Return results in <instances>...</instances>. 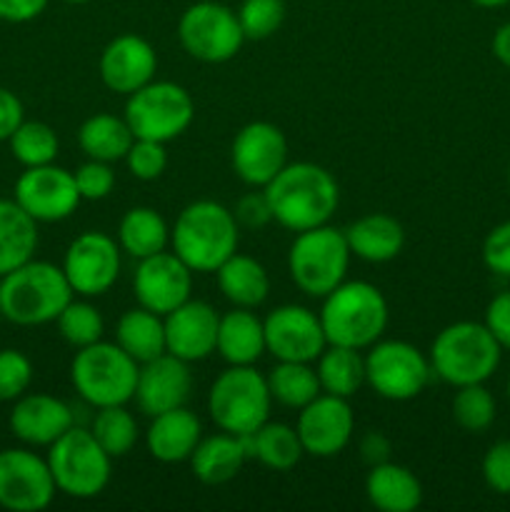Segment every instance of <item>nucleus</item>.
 I'll return each mask as SVG.
<instances>
[{"label": "nucleus", "mask_w": 510, "mask_h": 512, "mask_svg": "<svg viewBox=\"0 0 510 512\" xmlns=\"http://www.w3.org/2000/svg\"><path fill=\"white\" fill-rule=\"evenodd\" d=\"M263 190L275 223L293 233L325 225L340 205V188L333 173L305 160L285 165Z\"/></svg>", "instance_id": "1"}, {"label": "nucleus", "mask_w": 510, "mask_h": 512, "mask_svg": "<svg viewBox=\"0 0 510 512\" xmlns=\"http://www.w3.org/2000/svg\"><path fill=\"white\" fill-rule=\"evenodd\" d=\"M240 225L233 210L215 200H195L180 210L170 245L173 253L193 273H215L233 253H238Z\"/></svg>", "instance_id": "2"}, {"label": "nucleus", "mask_w": 510, "mask_h": 512, "mask_svg": "<svg viewBox=\"0 0 510 512\" xmlns=\"http://www.w3.org/2000/svg\"><path fill=\"white\" fill-rule=\"evenodd\" d=\"M320 325L328 345L365 350L383 338L388 328V300L368 280H343L323 298Z\"/></svg>", "instance_id": "3"}, {"label": "nucleus", "mask_w": 510, "mask_h": 512, "mask_svg": "<svg viewBox=\"0 0 510 512\" xmlns=\"http://www.w3.org/2000/svg\"><path fill=\"white\" fill-rule=\"evenodd\" d=\"M73 295L63 268L45 260H28L0 278L3 318L23 328L55 323Z\"/></svg>", "instance_id": "4"}, {"label": "nucleus", "mask_w": 510, "mask_h": 512, "mask_svg": "<svg viewBox=\"0 0 510 512\" xmlns=\"http://www.w3.org/2000/svg\"><path fill=\"white\" fill-rule=\"evenodd\" d=\"M428 358L435 378L453 388H463L488 383L498 370L503 348L485 323L460 320L435 335Z\"/></svg>", "instance_id": "5"}, {"label": "nucleus", "mask_w": 510, "mask_h": 512, "mask_svg": "<svg viewBox=\"0 0 510 512\" xmlns=\"http://www.w3.org/2000/svg\"><path fill=\"white\" fill-rule=\"evenodd\" d=\"M350 258L353 253L345 240V230L328 223L303 230L295 235L288 250L290 280L300 293L323 300L345 280Z\"/></svg>", "instance_id": "6"}, {"label": "nucleus", "mask_w": 510, "mask_h": 512, "mask_svg": "<svg viewBox=\"0 0 510 512\" xmlns=\"http://www.w3.org/2000/svg\"><path fill=\"white\" fill-rule=\"evenodd\" d=\"M273 395L268 378L253 365H230L215 378L208 393V413L218 430L250 435L270 420Z\"/></svg>", "instance_id": "7"}, {"label": "nucleus", "mask_w": 510, "mask_h": 512, "mask_svg": "<svg viewBox=\"0 0 510 512\" xmlns=\"http://www.w3.org/2000/svg\"><path fill=\"white\" fill-rule=\"evenodd\" d=\"M140 365L118 343H98L80 348L70 365V380L80 398L88 405L110 408L128 405L135 398Z\"/></svg>", "instance_id": "8"}, {"label": "nucleus", "mask_w": 510, "mask_h": 512, "mask_svg": "<svg viewBox=\"0 0 510 512\" xmlns=\"http://www.w3.org/2000/svg\"><path fill=\"white\" fill-rule=\"evenodd\" d=\"M48 465L58 493L75 500L98 498L113 475V458L100 448L90 428H73L60 435L48 450Z\"/></svg>", "instance_id": "9"}, {"label": "nucleus", "mask_w": 510, "mask_h": 512, "mask_svg": "<svg viewBox=\"0 0 510 512\" xmlns=\"http://www.w3.org/2000/svg\"><path fill=\"white\" fill-rule=\"evenodd\" d=\"M123 118L135 138L170 143L180 138L195 120L193 95L170 80H150L128 95Z\"/></svg>", "instance_id": "10"}, {"label": "nucleus", "mask_w": 510, "mask_h": 512, "mask_svg": "<svg viewBox=\"0 0 510 512\" xmlns=\"http://www.w3.org/2000/svg\"><path fill=\"white\" fill-rule=\"evenodd\" d=\"M435 378L430 358H425L408 340L373 343L365 355V383L385 400L405 403L418 398Z\"/></svg>", "instance_id": "11"}, {"label": "nucleus", "mask_w": 510, "mask_h": 512, "mask_svg": "<svg viewBox=\"0 0 510 512\" xmlns=\"http://www.w3.org/2000/svg\"><path fill=\"white\" fill-rule=\"evenodd\" d=\"M178 40L190 58L200 63H228L245 43L238 13L215 0H200L185 8L178 20Z\"/></svg>", "instance_id": "12"}, {"label": "nucleus", "mask_w": 510, "mask_h": 512, "mask_svg": "<svg viewBox=\"0 0 510 512\" xmlns=\"http://www.w3.org/2000/svg\"><path fill=\"white\" fill-rule=\"evenodd\" d=\"M118 240L100 230H85L68 245L63 258V273L70 288L80 298H98L115 285L120 275Z\"/></svg>", "instance_id": "13"}, {"label": "nucleus", "mask_w": 510, "mask_h": 512, "mask_svg": "<svg viewBox=\"0 0 510 512\" xmlns=\"http://www.w3.org/2000/svg\"><path fill=\"white\" fill-rule=\"evenodd\" d=\"M55 493L48 460L25 448L0 450V508L40 512L53 503Z\"/></svg>", "instance_id": "14"}, {"label": "nucleus", "mask_w": 510, "mask_h": 512, "mask_svg": "<svg viewBox=\"0 0 510 512\" xmlns=\"http://www.w3.org/2000/svg\"><path fill=\"white\" fill-rule=\"evenodd\" d=\"M13 200L35 223H60L78 210L83 198L75 185V175L48 163L25 168V173L15 180Z\"/></svg>", "instance_id": "15"}, {"label": "nucleus", "mask_w": 510, "mask_h": 512, "mask_svg": "<svg viewBox=\"0 0 510 512\" xmlns=\"http://www.w3.org/2000/svg\"><path fill=\"white\" fill-rule=\"evenodd\" d=\"M265 325V350L275 360L285 363H315L328 340H325L320 315L303 305H280L270 310Z\"/></svg>", "instance_id": "16"}, {"label": "nucleus", "mask_w": 510, "mask_h": 512, "mask_svg": "<svg viewBox=\"0 0 510 512\" xmlns=\"http://www.w3.org/2000/svg\"><path fill=\"white\" fill-rule=\"evenodd\" d=\"M230 163L235 175L250 188H265L288 165V140L278 125L253 120L233 138Z\"/></svg>", "instance_id": "17"}, {"label": "nucleus", "mask_w": 510, "mask_h": 512, "mask_svg": "<svg viewBox=\"0 0 510 512\" xmlns=\"http://www.w3.org/2000/svg\"><path fill=\"white\" fill-rule=\"evenodd\" d=\"M295 430H298L305 455H313V458H335L353 440V408H350V403L345 398L320 393L313 403L298 410V425H295Z\"/></svg>", "instance_id": "18"}, {"label": "nucleus", "mask_w": 510, "mask_h": 512, "mask_svg": "<svg viewBox=\"0 0 510 512\" xmlns=\"http://www.w3.org/2000/svg\"><path fill=\"white\" fill-rule=\"evenodd\" d=\"M133 293L140 308H148L158 315H168L193 293V270L175 253H155L138 260L133 275Z\"/></svg>", "instance_id": "19"}, {"label": "nucleus", "mask_w": 510, "mask_h": 512, "mask_svg": "<svg viewBox=\"0 0 510 512\" xmlns=\"http://www.w3.org/2000/svg\"><path fill=\"white\" fill-rule=\"evenodd\" d=\"M165 350L185 363L210 358L218 343L220 315L205 300H185L165 315Z\"/></svg>", "instance_id": "20"}, {"label": "nucleus", "mask_w": 510, "mask_h": 512, "mask_svg": "<svg viewBox=\"0 0 510 512\" xmlns=\"http://www.w3.org/2000/svg\"><path fill=\"white\" fill-rule=\"evenodd\" d=\"M188 365L190 363L170 353H163L140 365L133 398L140 413L155 418V415L168 413V410L183 408L190 398V390H193V375H190Z\"/></svg>", "instance_id": "21"}, {"label": "nucleus", "mask_w": 510, "mask_h": 512, "mask_svg": "<svg viewBox=\"0 0 510 512\" xmlns=\"http://www.w3.org/2000/svg\"><path fill=\"white\" fill-rule=\"evenodd\" d=\"M158 55L145 38L135 33H123L110 40L98 60L100 80L108 90L130 95L155 80Z\"/></svg>", "instance_id": "22"}, {"label": "nucleus", "mask_w": 510, "mask_h": 512, "mask_svg": "<svg viewBox=\"0 0 510 512\" xmlns=\"http://www.w3.org/2000/svg\"><path fill=\"white\" fill-rule=\"evenodd\" d=\"M75 425L73 408L55 395H20L10 413V430L15 438L35 448H50Z\"/></svg>", "instance_id": "23"}, {"label": "nucleus", "mask_w": 510, "mask_h": 512, "mask_svg": "<svg viewBox=\"0 0 510 512\" xmlns=\"http://www.w3.org/2000/svg\"><path fill=\"white\" fill-rule=\"evenodd\" d=\"M203 438V425L198 415L188 408H175L150 418L148 433H145V448L158 463L173 465L190 460L193 450Z\"/></svg>", "instance_id": "24"}, {"label": "nucleus", "mask_w": 510, "mask_h": 512, "mask_svg": "<svg viewBox=\"0 0 510 512\" xmlns=\"http://www.w3.org/2000/svg\"><path fill=\"white\" fill-rule=\"evenodd\" d=\"M345 240L355 258L378 265L398 258L405 245V230L393 215L368 213L348 225Z\"/></svg>", "instance_id": "25"}, {"label": "nucleus", "mask_w": 510, "mask_h": 512, "mask_svg": "<svg viewBox=\"0 0 510 512\" xmlns=\"http://www.w3.org/2000/svg\"><path fill=\"white\" fill-rule=\"evenodd\" d=\"M215 353L228 365H255L265 353V325L250 308L220 315Z\"/></svg>", "instance_id": "26"}, {"label": "nucleus", "mask_w": 510, "mask_h": 512, "mask_svg": "<svg viewBox=\"0 0 510 512\" xmlns=\"http://www.w3.org/2000/svg\"><path fill=\"white\" fill-rule=\"evenodd\" d=\"M365 498L380 512H413L423 503V485L405 465H373L365 478Z\"/></svg>", "instance_id": "27"}, {"label": "nucleus", "mask_w": 510, "mask_h": 512, "mask_svg": "<svg viewBox=\"0 0 510 512\" xmlns=\"http://www.w3.org/2000/svg\"><path fill=\"white\" fill-rule=\"evenodd\" d=\"M248 460L243 435L220 430L218 435L200 438L198 448L190 455V468L203 485H225L243 470Z\"/></svg>", "instance_id": "28"}, {"label": "nucleus", "mask_w": 510, "mask_h": 512, "mask_svg": "<svg viewBox=\"0 0 510 512\" xmlns=\"http://www.w3.org/2000/svg\"><path fill=\"white\" fill-rule=\"evenodd\" d=\"M218 288L223 298L228 300L233 308H250L255 310L258 305L265 303L270 293V278L263 263L243 253H233L218 270Z\"/></svg>", "instance_id": "29"}, {"label": "nucleus", "mask_w": 510, "mask_h": 512, "mask_svg": "<svg viewBox=\"0 0 510 512\" xmlns=\"http://www.w3.org/2000/svg\"><path fill=\"white\" fill-rule=\"evenodd\" d=\"M115 343L138 365L168 353L165 350V320L163 315L148 308H130L120 315L115 325Z\"/></svg>", "instance_id": "30"}, {"label": "nucleus", "mask_w": 510, "mask_h": 512, "mask_svg": "<svg viewBox=\"0 0 510 512\" xmlns=\"http://www.w3.org/2000/svg\"><path fill=\"white\" fill-rule=\"evenodd\" d=\"M38 223L15 200L0 198V278L33 260Z\"/></svg>", "instance_id": "31"}, {"label": "nucleus", "mask_w": 510, "mask_h": 512, "mask_svg": "<svg viewBox=\"0 0 510 512\" xmlns=\"http://www.w3.org/2000/svg\"><path fill=\"white\" fill-rule=\"evenodd\" d=\"M133 143L135 135L130 130L128 120L110 113L90 115L78 130V145L90 160L118 163V160H125Z\"/></svg>", "instance_id": "32"}, {"label": "nucleus", "mask_w": 510, "mask_h": 512, "mask_svg": "<svg viewBox=\"0 0 510 512\" xmlns=\"http://www.w3.org/2000/svg\"><path fill=\"white\" fill-rule=\"evenodd\" d=\"M243 440L250 460H258L260 465L278 470V473L295 468L305 455L298 430L285 423H270L268 420L255 433L243 435Z\"/></svg>", "instance_id": "33"}, {"label": "nucleus", "mask_w": 510, "mask_h": 512, "mask_svg": "<svg viewBox=\"0 0 510 512\" xmlns=\"http://www.w3.org/2000/svg\"><path fill=\"white\" fill-rule=\"evenodd\" d=\"M118 245L125 255L135 260L150 258L155 253H163L170 243V228L163 215L153 208H130L120 218L118 225Z\"/></svg>", "instance_id": "34"}, {"label": "nucleus", "mask_w": 510, "mask_h": 512, "mask_svg": "<svg viewBox=\"0 0 510 512\" xmlns=\"http://www.w3.org/2000/svg\"><path fill=\"white\" fill-rule=\"evenodd\" d=\"M320 390L350 400L365 385V358L360 350L345 345H328L315 360Z\"/></svg>", "instance_id": "35"}, {"label": "nucleus", "mask_w": 510, "mask_h": 512, "mask_svg": "<svg viewBox=\"0 0 510 512\" xmlns=\"http://www.w3.org/2000/svg\"><path fill=\"white\" fill-rule=\"evenodd\" d=\"M265 378H268L273 403L290 410H303L305 405L313 403L323 393L313 363H285V360H278V365Z\"/></svg>", "instance_id": "36"}, {"label": "nucleus", "mask_w": 510, "mask_h": 512, "mask_svg": "<svg viewBox=\"0 0 510 512\" xmlns=\"http://www.w3.org/2000/svg\"><path fill=\"white\" fill-rule=\"evenodd\" d=\"M90 433L98 440L100 448L110 455V458H123L130 450L138 445L140 430L133 415L125 410V405H110V408H98L93 423H90Z\"/></svg>", "instance_id": "37"}, {"label": "nucleus", "mask_w": 510, "mask_h": 512, "mask_svg": "<svg viewBox=\"0 0 510 512\" xmlns=\"http://www.w3.org/2000/svg\"><path fill=\"white\" fill-rule=\"evenodd\" d=\"M10 153L23 168H38V165L55 163L60 150V140L48 123L40 120H23L13 135H10Z\"/></svg>", "instance_id": "38"}, {"label": "nucleus", "mask_w": 510, "mask_h": 512, "mask_svg": "<svg viewBox=\"0 0 510 512\" xmlns=\"http://www.w3.org/2000/svg\"><path fill=\"white\" fill-rule=\"evenodd\" d=\"M55 325H58L60 338L73 345L75 350L98 343V340H103L105 333L103 313L93 303H88V298L70 300L63 313L58 315Z\"/></svg>", "instance_id": "39"}, {"label": "nucleus", "mask_w": 510, "mask_h": 512, "mask_svg": "<svg viewBox=\"0 0 510 512\" xmlns=\"http://www.w3.org/2000/svg\"><path fill=\"white\" fill-rule=\"evenodd\" d=\"M450 410H453V420L465 433H485L498 415V405H495L493 393L485 388V383L458 388Z\"/></svg>", "instance_id": "40"}, {"label": "nucleus", "mask_w": 510, "mask_h": 512, "mask_svg": "<svg viewBox=\"0 0 510 512\" xmlns=\"http://www.w3.org/2000/svg\"><path fill=\"white\" fill-rule=\"evenodd\" d=\"M285 20V0H243L238 23L245 40H265L280 30Z\"/></svg>", "instance_id": "41"}, {"label": "nucleus", "mask_w": 510, "mask_h": 512, "mask_svg": "<svg viewBox=\"0 0 510 512\" xmlns=\"http://www.w3.org/2000/svg\"><path fill=\"white\" fill-rule=\"evenodd\" d=\"M33 383V363L20 350H0V403L18 400Z\"/></svg>", "instance_id": "42"}, {"label": "nucleus", "mask_w": 510, "mask_h": 512, "mask_svg": "<svg viewBox=\"0 0 510 512\" xmlns=\"http://www.w3.org/2000/svg\"><path fill=\"white\" fill-rule=\"evenodd\" d=\"M125 165H128L130 175L135 180H143V183L158 180L165 173V168H168V150H165V143L135 138L128 155H125Z\"/></svg>", "instance_id": "43"}, {"label": "nucleus", "mask_w": 510, "mask_h": 512, "mask_svg": "<svg viewBox=\"0 0 510 512\" xmlns=\"http://www.w3.org/2000/svg\"><path fill=\"white\" fill-rule=\"evenodd\" d=\"M75 185L83 200H103L113 193L115 188V173L110 163L103 160H90L75 170Z\"/></svg>", "instance_id": "44"}, {"label": "nucleus", "mask_w": 510, "mask_h": 512, "mask_svg": "<svg viewBox=\"0 0 510 512\" xmlns=\"http://www.w3.org/2000/svg\"><path fill=\"white\" fill-rule=\"evenodd\" d=\"M483 480L493 493L510 495V440L490 445L483 458Z\"/></svg>", "instance_id": "45"}, {"label": "nucleus", "mask_w": 510, "mask_h": 512, "mask_svg": "<svg viewBox=\"0 0 510 512\" xmlns=\"http://www.w3.org/2000/svg\"><path fill=\"white\" fill-rule=\"evenodd\" d=\"M483 263L490 273L510 278V220L495 225L483 240Z\"/></svg>", "instance_id": "46"}, {"label": "nucleus", "mask_w": 510, "mask_h": 512, "mask_svg": "<svg viewBox=\"0 0 510 512\" xmlns=\"http://www.w3.org/2000/svg\"><path fill=\"white\" fill-rule=\"evenodd\" d=\"M235 220H238L240 228L248 230H260L273 220V210H270L268 195L263 193H248L238 200L233 210Z\"/></svg>", "instance_id": "47"}, {"label": "nucleus", "mask_w": 510, "mask_h": 512, "mask_svg": "<svg viewBox=\"0 0 510 512\" xmlns=\"http://www.w3.org/2000/svg\"><path fill=\"white\" fill-rule=\"evenodd\" d=\"M483 323L495 335L500 348L510 350V290H503V293L490 300L488 308H485Z\"/></svg>", "instance_id": "48"}, {"label": "nucleus", "mask_w": 510, "mask_h": 512, "mask_svg": "<svg viewBox=\"0 0 510 512\" xmlns=\"http://www.w3.org/2000/svg\"><path fill=\"white\" fill-rule=\"evenodd\" d=\"M25 120L23 103L8 88H0V143L10 140V135L18 130V125Z\"/></svg>", "instance_id": "49"}, {"label": "nucleus", "mask_w": 510, "mask_h": 512, "mask_svg": "<svg viewBox=\"0 0 510 512\" xmlns=\"http://www.w3.org/2000/svg\"><path fill=\"white\" fill-rule=\"evenodd\" d=\"M50 0H0V20L5 23H30L38 18Z\"/></svg>", "instance_id": "50"}, {"label": "nucleus", "mask_w": 510, "mask_h": 512, "mask_svg": "<svg viewBox=\"0 0 510 512\" xmlns=\"http://www.w3.org/2000/svg\"><path fill=\"white\" fill-rule=\"evenodd\" d=\"M390 453H393V445H390L388 435L380 433V430H370L360 438V458L373 468V465L388 463Z\"/></svg>", "instance_id": "51"}, {"label": "nucleus", "mask_w": 510, "mask_h": 512, "mask_svg": "<svg viewBox=\"0 0 510 512\" xmlns=\"http://www.w3.org/2000/svg\"><path fill=\"white\" fill-rule=\"evenodd\" d=\"M493 55L500 65L510 68V23L500 25L493 35Z\"/></svg>", "instance_id": "52"}, {"label": "nucleus", "mask_w": 510, "mask_h": 512, "mask_svg": "<svg viewBox=\"0 0 510 512\" xmlns=\"http://www.w3.org/2000/svg\"><path fill=\"white\" fill-rule=\"evenodd\" d=\"M470 3H475L478 8H503L510 0H470Z\"/></svg>", "instance_id": "53"}, {"label": "nucleus", "mask_w": 510, "mask_h": 512, "mask_svg": "<svg viewBox=\"0 0 510 512\" xmlns=\"http://www.w3.org/2000/svg\"><path fill=\"white\" fill-rule=\"evenodd\" d=\"M63 3H70V5H85V3H93V0H63Z\"/></svg>", "instance_id": "54"}, {"label": "nucleus", "mask_w": 510, "mask_h": 512, "mask_svg": "<svg viewBox=\"0 0 510 512\" xmlns=\"http://www.w3.org/2000/svg\"><path fill=\"white\" fill-rule=\"evenodd\" d=\"M505 395H508V403H510V375H508V383H505Z\"/></svg>", "instance_id": "55"}, {"label": "nucleus", "mask_w": 510, "mask_h": 512, "mask_svg": "<svg viewBox=\"0 0 510 512\" xmlns=\"http://www.w3.org/2000/svg\"><path fill=\"white\" fill-rule=\"evenodd\" d=\"M508 185H510V165H508Z\"/></svg>", "instance_id": "56"}, {"label": "nucleus", "mask_w": 510, "mask_h": 512, "mask_svg": "<svg viewBox=\"0 0 510 512\" xmlns=\"http://www.w3.org/2000/svg\"><path fill=\"white\" fill-rule=\"evenodd\" d=\"M0 318H3V310H0Z\"/></svg>", "instance_id": "57"}]
</instances>
